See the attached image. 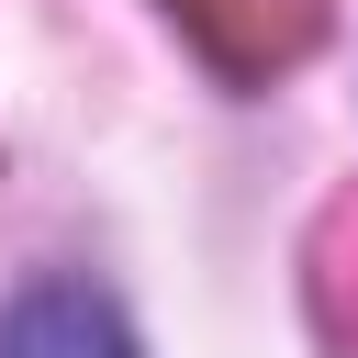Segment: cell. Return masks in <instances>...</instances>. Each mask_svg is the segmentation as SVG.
<instances>
[{
    "label": "cell",
    "instance_id": "cell-1",
    "mask_svg": "<svg viewBox=\"0 0 358 358\" xmlns=\"http://www.w3.org/2000/svg\"><path fill=\"white\" fill-rule=\"evenodd\" d=\"M0 358H134V336L90 280H34L0 313Z\"/></svg>",
    "mask_w": 358,
    "mask_h": 358
}]
</instances>
